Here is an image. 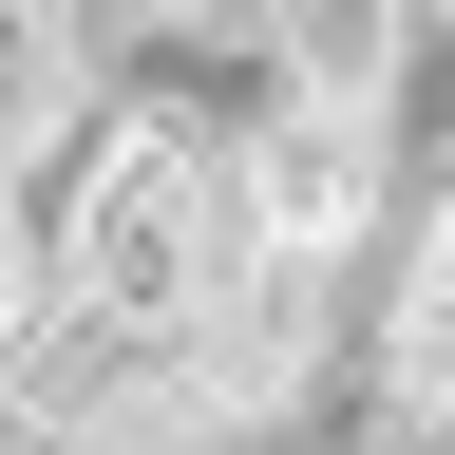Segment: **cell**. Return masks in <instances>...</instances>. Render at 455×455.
<instances>
[{
  "label": "cell",
  "mask_w": 455,
  "mask_h": 455,
  "mask_svg": "<svg viewBox=\"0 0 455 455\" xmlns=\"http://www.w3.org/2000/svg\"><path fill=\"white\" fill-rule=\"evenodd\" d=\"M38 266H57V323L133 341V361H171L209 304H228V133L171 95H95L76 133H57L38 171Z\"/></svg>",
  "instance_id": "cell-1"
},
{
  "label": "cell",
  "mask_w": 455,
  "mask_h": 455,
  "mask_svg": "<svg viewBox=\"0 0 455 455\" xmlns=\"http://www.w3.org/2000/svg\"><path fill=\"white\" fill-rule=\"evenodd\" d=\"M266 114L398 133V0H266Z\"/></svg>",
  "instance_id": "cell-2"
},
{
  "label": "cell",
  "mask_w": 455,
  "mask_h": 455,
  "mask_svg": "<svg viewBox=\"0 0 455 455\" xmlns=\"http://www.w3.org/2000/svg\"><path fill=\"white\" fill-rule=\"evenodd\" d=\"M398 95H455V0H398Z\"/></svg>",
  "instance_id": "cell-3"
}]
</instances>
